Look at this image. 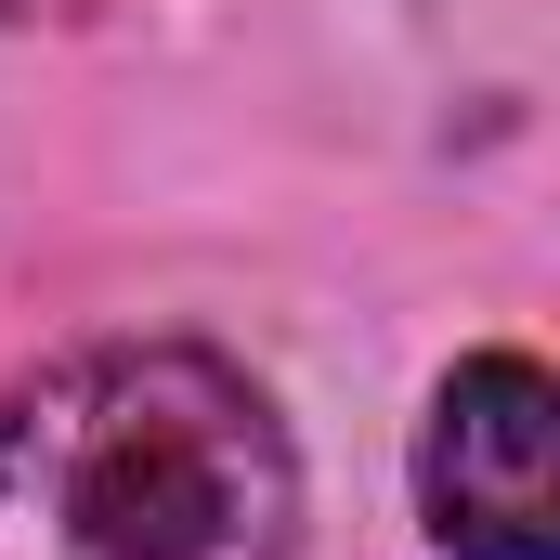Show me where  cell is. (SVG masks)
<instances>
[{"label":"cell","mask_w":560,"mask_h":560,"mask_svg":"<svg viewBox=\"0 0 560 560\" xmlns=\"http://www.w3.org/2000/svg\"><path fill=\"white\" fill-rule=\"evenodd\" d=\"M0 560H300V456L196 339H105L0 405Z\"/></svg>","instance_id":"obj_1"},{"label":"cell","mask_w":560,"mask_h":560,"mask_svg":"<svg viewBox=\"0 0 560 560\" xmlns=\"http://www.w3.org/2000/svg\"><path fill=\"white\" fill-rule=\"evenodd\" d=\"M548 365L535 352H469L430 405L418 495L456 560H560V495H548Z\"/></svg>","instance_id":"obj_2"}]
</instances>
